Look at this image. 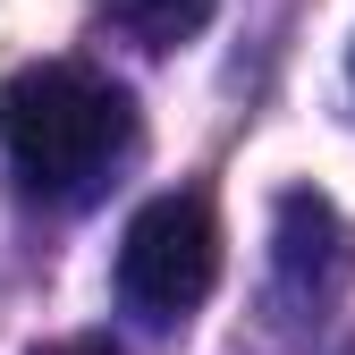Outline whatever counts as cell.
<instances>
[{"label":"cell","mask_w":355,"mask_h":355,"mask_svg":"<svg viewBox=\"0 0 355 355\" xmlns=\"http://www.w3.org/2000/svg\"><path fill=\"white\" fill-rule=\"evenodd\" d=\"M34 355H119L110 338H60V347H34Z\"/></svg>","instance_id":"277c9868"},{"label":"cell","mask_w":355,"mask_h":355,"mask_svg":"<svg viewBox=\"0 0 355 355\" xmlns=\"http://www.w3.org/2000/svg\"><path fill=\"white\" fill-rule=\"evenodd\" d=\"M220 279V220L203 195H153L119 237V296L153 330L187 322Z\"/></svg>","instance_id":"7a4b0ae2"},{"label":"cell","mask_w":355,"mask_h":355,"mask_svg":"<svg viewBox=\"0 0 355 355\" xmlns=\"http://www.w3.org/2000/svg\"><path fill=\"white\" fill-rule=\"evenodd\" d=\"M102 9L136 34V42H153V51H169V42H187V34H203V17H211V0H102Z\"/></svg>","instance_id":"3957f363"},{"label":"cell","mask_w":355,"mask_h":355,"mask_svg":"<svg viewBox=\"0 0 355 355\" xmlns=\"http://www.w3.org/2000/svg\"><path fill=\"white\" fill-rule=\"evenodd\" d=\"M127 153H136L127 85L76 68V60H34L17 76H0V161L17 169L26 195L94 203Z\"/></svg>","instance_id":"6da1fadb"}]
</instances>
